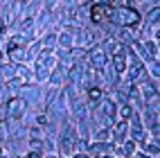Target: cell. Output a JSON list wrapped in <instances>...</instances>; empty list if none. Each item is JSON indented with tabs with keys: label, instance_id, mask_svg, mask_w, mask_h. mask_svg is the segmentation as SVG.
I'll return each instance as SVG.
<instances>
[{
	"label": "cell",
	"instance_id": "cell-1",
	"mask_svg": "<svg viewBox=\"0 0 160 158\" xmlns=\"http://www.w3.org/2000/svg\"><path fill=\"white\" fill-rule=\"evenodd\" d=\"M113 14V7L111 5H92V20L99 23L102 18H108Z\"/></svg>",
	"mask_w": 160,
	"mask_h": 158
},
{
	"label": "cell",
	"instance_id": "cell-2",
	"mask_svg": "<svg viewBox=\"0 0 160 158\" xmlns=\"http://www.w3.org/2000/svg\"><path fill=\"white\" fill-rule=\"evenodd\" d=\"M113 50H115V68H117V72H124L126 63H124V54H122V50H120V48H113Z\"/></svg>",
	"mask_w": 160,
	"mask_h": 158
},
{
	"label": "cell",
	"instance_id": "cell-3",
	"mask_svg": "<svg viewBox=\"0 0 160 158\" xmlns=\"http://www.w3.org/2000/svg\"><path fill=\"white\" fill-rule=\"evenodd\" d=\"M20 109H23V99H14L12 104H9V111H12V115H16Z\"/></svg>",
	"mask_w": 160,
	"mask_h": 158
},
{
	"label": "cell",
	"instance_id": "cell-4",
	"mask_svg": "<svg viewBox=\"0 0 160 158\" xmlns=\"http://www.w3.org/2000/svg\"><path fill=\"white\" fill-rule=\"evenodd\" d=\"M129 115H131V106H122L120 109V120H129Z\"/></svg>",
	"mask_w": 160,
	"mask_h": 158
},
{
	"label": "cell",
	"instance_id": "cell-5",
	"mask_svg": "<svg viewBox=\"0 0 160 158\" xmlns=\"http://www.w3.org/2000/svg\"><path fill=\"white\" fill-rule=\"evenodd\" d=\"M92 66H95V68H102V66H104V54H95Z\"/></svg>",
	"mask_w": 160,
	"mask_h": 158
},
{
	"label": "cell",
	"instance_id": "cell-6",
	"mask_svg": "<svg viewBox=\"0 0 160 158\" xmlns=\"http://www.w3.org/2000/svg\"><path fill=\"white\" fill-rule=\"evenodd\" d=\"M88 95H90V99H92V102H97V99H99V90H97V88H92Z\"/></svg>",
	"mask_w": 160,
	"mask_h": 158
},
{
	"label": "cell",
	"instance_id": "cell-7",
	"mask_svg": "<svg viewBox=\"0 0 160 158\" xmlns=\"http://www.w3.org/2000/svg\"><path fill=\"white\" fill-rule=\"evenodd\" d=\"M5 138V124H0V140Z\"/></svg>",
	"mask_w": 160,
	"mask_h": 158
},
{
	"label": "cell",
	"instance_id": "cell-8",
	"mask_svg": "<svg viewBox=\"0 0 160 158\" xmlns=\"http://www.w3.org/2000/svg\"><path fill=\"white\" fill-rule=\"evenodd\" d=\"M29 158H41V156H38V154L34 151V154H29Z\"/></svg>",
	"mask_w": 160,
	"mask_h": 158
}]
</instances>
